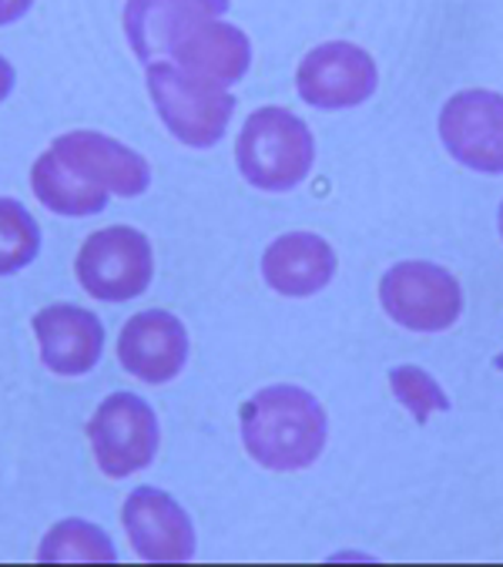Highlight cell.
I'll list each match as a JSON object with an SVG mask.
<instances>
[{"mask_svg": "<svg viewBox=\"0 0 503 567\" xmlns=\"http://www.w3.org/2000/svg\"><path fill=\"white\" fill-rule=\"evenodd\" d=\"M329 420L302 386H266L242 406V443L259 467L296 474L322 457Z\"/></svg>", "mask_w": 503, "mask_h": 567, "instance_id": "cell-1", "label": "cell"}, {"mask_svg": "<svg viewBox=\"0 0 503 567\" xmlns=\"http://www.w3.org/2000/svg\"><path fill=\"white\" fill-rule=\"evenodd\" d=\"M235 162L242 178L259 192H292L302 185L316 162V142L309 125L289 107H259L245 118Z\"/></svg>", "mask_w": 503, "mask_h": 567, "instance_id": "cell-2", "label": "cell"}, {"mask_svg": "<svg viewBox=\"0 0 503 567\" xmlns=\"http://www.w3.org/2000/svg\"><path fill=\"white\" fill-rule=\"evenodd\" d=\"M145 84L165 128L188 148H215L235 115L228 87L188 74L175 61L145 64Z\"/></svg>", "mask_w": 503, "mask_h": 567, "instance_id": "cell-3", "label": "cell"}, {"mask_svg": "<svg viewBox=\"0 0 503 567\" xmlns=\"http://www.w3.org/2000/svg\"><path fill=\"white\" fill-rule=\"evenodd\" d=\"M78 282L101 302H129L145 296L155 276V256L145 233L132 225H111L84 239L74 259Z\"/></svg>", "mask_w": 503, "mask_h": 567, "instance_id": "cell-4", "label": "cell"}, {"mask_svg": "<svg viewBox=\"0 0 503 567\" xmlns=\"http://www.w3.org/2000/svg\"><path fill=\"white\" fill-rule=\"evenodd\" d=\"M88 440L94 450L97 471L111 481H124L152 467L158 453V416L135 393H111L97 403Z\"/></svg>", "mask_w": 503, "mask_h": 567, "instance_id": "cell-5", "label": "cell"}, {"mask_svg": "<svg viewBox=\"0 0 503 567\" xmlns=\"http://www.w3.org/2000/svg\"><path fill=\"white\" fill-rule=\"evenodd\" d=\"M380 306L403 329L443 332L463 312V289L437 262H397L380 279Z\"/></svg>", "mask_w": 503, "mask_h": 567, "instance_id": "cell-6", "label": "cell"}, {"mask_svg": "<svg viewBox=\"0 0 503 567\" xmlns=\"http://www.w3.org/2000/svg\"><path fill=\"white\" fill-rule=\"evenodd\" d=\"M443 148L473 172L503 175V94L486 87L456 91L440 111Z\"/></svg>", "mask_w": 503, "mask_h": 567, "instance_id": "cell-7", "label": "cell"}, {"mask_svg": "<svg viewBox=\"0 0 503 567\" xmlns=\"http://www.w3.org/2000/svg\"><path fill=\"white\" fill-rule=\"evenodd\" d=\"M380 71L369 51L349 41H326L312 48L296 68V91L306 104L319 111L356 107L372 97Z\"/></svg>", "mask_w": 503, "mask_h": 567, "instance_id": "cell-8", "label": "cell"}, {"mask_svg": "<svg viewBox=\"0 0 503 567\" xmlns=\"http://www.w3.org/2000/svg\"><path fill=\"white\" fill-rule=\"evenodd\" d=\"M117 363L148 386L172 383L188 363V332L182 319L165 309L135 312L117 332Z\"/></svg>", "mask_w": 503, "mask_h": 567, "instance_id": "cell-9", "label": "cell"}, {"mask_svg": "<svg viewBox=\"0 0 503 567\" xmlns=\"http://www.w3.org/2000/svg\"><path fill=\"white\" fill-rule=\"evenodd\" d=\"M121 524L135 554L148 564H185L195 557V527L182 504L158 491L138 487L121 507Z\"/></svg>", "mask_w": 503, "mask_h": 567, "instance_id": "cell-10", "label": "cell"}, {"mask_svg": "<svg viewBox=\"0 0 503 567\" xmlns=\"http://www.w3.org/2000/svg\"><path fill=\"white\" fill-rule=\"evenodd\" d=\"M51 152L64 165H71L88 185H94L107 195H117V198H138L152 182V168L135 148L121 145L101 132L58 135L51 142Z\"/></svg>", "mask_w": 503, "mask_h": 567, "instance_id": "cell-11", "label": "cell"}, {"mask_svg": "<svg viewBox=\"0 0 503 567\" xmlns=\"http://www.w3.org/2000/svg\"><path fill=\"white\" fill-rule=\"evenodd\" d=\"M34 336L41 363L54 377H84L97 367L104 353V326L101 319L74 302H54L44 306L34 316Z\"/></svg>", "mask_w": 503, "mask_h": 567, "instance_id": "cell-12", "label": "cell"}, {"mask_svg": "<svg viewBox=\"0 0 503 567\" xmlns=\"http://www.w3.org/2000/svg\"><path fill=\"white\" fill-rule=\"evenodd\" d=\"M228 0H124V38L142 64L165 61L172 44L198 21L222 18Z\"/></svg>", "mask_w": 503, "mask_h": 567, "instance_id": "cell-13", "label": "cell"}, {"mask_svg": "<svg viewBox=\"0 0 503 567\" xmlns=\"http://www.w3.org/2000/svg\"><path fill=\"white\" fill-rule=\"evenodd\" d=\"M168 58L185 68L188 74H198L205 81H215L222 87L238 84L248 74L252 64V44L242 28L212 18L192 24L168 51Z\"/></svg>", "mask_w": 503, "mask_h": 567, "instance_id": "cell-14", "label": "cell"}, {"mask_svg": "<svg viewBox=\"0 0 503 567\" xmlns=\"http://www.w3.org/2000/svg\"><path fill=\"white\" fill-rule=\"evenodd\" d=\"M336 276V252L316 233L279 236L263 256V279L273 292L306 299L322 292Z\"/></svg>", "mask_w": 503, "mask_h": 567, "instance_id": "cell-15", "label": "cell"}, {"mask_svg": "<svg viewBox=\"0 0 503 567\" xmlns=\"http://www.w3.org/2000/svg\"><path fill=\"white\" fill-rule=\"evenodd\" d=\"M31 188L38 195V202L44 208H51L54 215H68V218H84V215H97L107 205V192L88 185L71 165H64L51 148L44 155H38L34 168H31Z\"/></svg>", "mask_w": 503, "mask_h": 567, "instance_id": "cell-16", "label": "cell"}, {"mask_svg": "<svg viewBox=\"0 0 503 567\" xmlns=\"http://www.w3.org/2000/svg\"><path fill=\"white\" fill-rule=\"evenodd\" d=\"M38 560L41 564H68V560H81V564H114L117 550L111 544V537L88 520H61L54 524L41 547H38Z\"/></svg>", "mask_w": 503, "mask_h": 567, "instance_id": "cell-17", "label": "cell"}, {"mask_svg": "<svg viewBox=\"0 0 503 567\" xmlns=\"http://www.w3.org/2000/svg\"><path fill=\"white\" fill-rule=\"evenodd\" d=\"M41 252V229L18 198H0V276L28 269Z\"/></svg>", "mask_w": 503, "mask_h": 567, "instance_id": "cell-18", "label": "cell"}, {"mask_svg": "<svg viewBox=\"0 0 503 567\" xmlns=\"http://www.w3.org/2000/svg\"><path fill=\"white\" fill-rule=\"evenodd\" d=\"M390 386L397 393V400L413 413L417 423H427L437 410H450L446 393L437 386V380L420 370V367H397L390 373Z\"/></svg>", "mask_w": 503, "mask_h": 567, "instance_id": "cell-19", "label": "cell"}, {"mask_svg": "<svg viewBox=\"0 0 503 567\" xmlns=\"http://www.w3.org/2000/svg\"><path fill=\"white\" fill-rule=\"evenodd\" d=\"M31 4H34V0H0V28L21 21L31 11Z\"/></svg>", "mask_w": 503, "mask_h": 567, "instance_id": "cell-20", "label": "cell"}, {"mask_svg": "<svg viewBox=\"0 0 503 567\" xmlns=\"http://www.w3.org/2000/svg\"><path fill=\"white\" fill-rule=\"evenodd\" d=\"M14 81H18V74H14L11 61H8V58H0V101H8V97H11Z\"/></svg>", "mask_w": 503, "mask_h": 567, "instance_id": "cell-21", "label": "cell"}, {"mask_svg": "<svg viewBox=\"0 0 503 567\" xmlns=\"http://www.w3.org/2000/svg\"><path fill=\"white\" fill-rule=\"evenodd\" d=\"M496 225H500V239H503V202H500V218H496Z\"/></svg>", "mask_w": 503, "mask_h": 567, "instance_id": "cell-22", "label": "cell"}, {"mask_svg": "<svg viewBox=\"0 0 503 567\" xmlns=\"http://www.w3.org/2000/svg\"><path fill=\"white\" fill-rule=\"evenodd\" d=\"M496 370H503V353L496 357Z\"/></svg>", "mask_w": 503, "mask_h": 567, "instance_id": "cell-23", "label": "cell"}]
</instances>
